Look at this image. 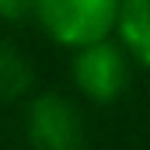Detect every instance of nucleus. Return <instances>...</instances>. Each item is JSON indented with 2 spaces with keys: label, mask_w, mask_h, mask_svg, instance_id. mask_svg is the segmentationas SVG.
I'll list each match as a JSON object with an SVG mask.
<instances>
[{
  "label": "nucleus",
  "mask_w": 150,
  "mask_h": 150,
  "mask_svg": "<svg viewBox=\"0 0 150 150\" xmlns=\"http://www.w3.org/2000/svg\"><path fill=\"white\" fill-rule=\"evenodd\" d=\"M25 136L32 150H84V119L70 98L45 91L25 108Z\"/></svg>",
  "instance_id": "3"
},
{
  "label": "nucleus",
  "mask_w": 150,
  "mask_h": 150,
  "mask_svg": "<svg viewBox=\"0 0 150 150\" xmlns=\"http://www.w3.org/2000/svg\"><path fill=\"white\" fill-rule=\"evenodd\" d=\"M38 11V0H0V21H25Z\"/></svg>",
  "instance_id": "6"
},
{
  "label": "nucleus",
  "mask_w": 150,
  "mask_h": 150,
  "mask_svg": "<svg viewBox=\"0 0 150 150\" xmlns=\"http://www.w3.org/2000/svg\"><path fill=\"white\" fill-rule=\"evenodd\" d=\"M32 87H35V67L14 42L0 38V101L4 105L21 101Z\"/></svg>",
  "instance_id": "5"
},
{
  "label": "nucleus",
  "mask_w": 150,
  "mask_h": 150,
  "mask_svg": "<svg viewBox=\"0 0 150 150\" xmlns=\"http://www.w3.org/2000/svg\"><path fill=\"white\" fill-rule=\"evenodd\" d=\"M119 42L126 45V52L150 67V0H122L119 11Z\"/></svg>",
  "instance_id": "4"
},
{
  "label": "nucleus",
  "mask_w": 150,
  "mask_h": 150,
  "mask_svg": "<svg viewBox=\"0 0 150 150\" xmlns=\"http://www.w3.org/2000/svg\"><path fill=\"white\" fill-rule=\"evenodd\" d=\"M119 11L122 0H38L35 18L56 45L77 52L112 38L119 28Z\"/></svg>",
  "instance_id": "1"
},
{
  "label": "nucleus",
  "mask_w": 150,
  "mask_h": 150,
  "mask_svg": "<svg viewBox=\"0 0 150 150\" xmlns=\"http://www.w3.org/2000/svg\"><path fill=\"white\" fill-rule=\"evenodd\" d=\"M70 77L74 87L94 105H112L126 94L133 80V56L126 52L122 42H94L84 45L70 56Z\"/></svg>",
  "instance_id": "2"
}]
</instances>
